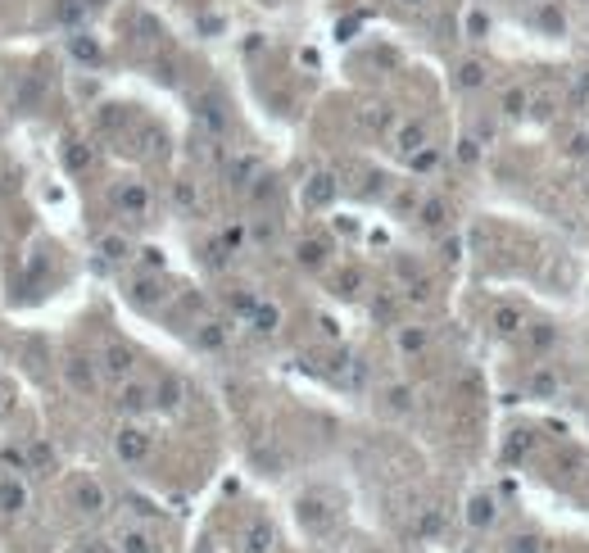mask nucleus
Masks as SVG:
<instances>
[{"label":"nucleus","mask_w":589,"mask_h":553,"mask_svg":"<svg viewBox=\"0 0 589 553\" xmlns=\"http://www.w3.org/2000/svg\"><path fill=\"white\" fill-rule=\"evenodd\" d=\"M113 449H118L123 463H141V458L150 454V435L141 431V426H123L118 440H113Z\"/></svg>","instance_id":"1"},{"label":"nucleus","mask_w":589,"mask_h":553,"mask_svg":"<svg viewBox=\"0 0 589 553\" xmlns=\"http://www.w3.org/2000/svg\"><path fill=\"white\" fill-rule=\"evenodd\" d=\"M526 390H530V399H557L562 395V377H557L553 368H530V377H526Z\"/></svg>","instance_id":"2"},{"label":"nucleus","mask_w":589,"mask_h":553,"mask_svg":"<svg viewBox=\"0 0 589 553\" xmlns=\"http://www.w3.org/2000/svg\"><path fill=\"white\" fill-rule=\"evenodd\" d=\"M494 512H499L494 494H471V503H467V522H471L476 531H490V526H494Z\"/></svg>","instance_id":"3"},{"label":"nucleus","mask_w":589,"mask_h":553,"mask_svg":"<svg viewBox=\"0 0 589 553\" xmlns=\"http://www.w3.org/2000/svg\"><path fill=\"white\" fill-rule=\"evenodd\" d=\"M331 200H335V177L331 173H317L313 182L304 186V204L308 209H322V204H331Z\"/></svg>","instance_id":"4"},{"label":"nucleus","mask_w":589,"mask_h":553,"mask_svg":"<svg viewBox=\"0 0 589 553\" xmlns=\"http://www.w3.org/2000/svg\"><path fill=\"white\" fill-rule=\"evenodd\" d=\"M521 327H526V313H521L517 304H499L494 309V331L499 336H517Z\"/></svg>","instance_id":"5"},{"label":"nucleus","mask_w":589,"mask_h":553,"mask_svg":"<svg viewBox=\"0 0 589 553\" xmlns=\"http://www.w3.org/2000/svg\"><path fill=\"white\" fill-rule=\"evenodd\" d=\"M113 200H118V209H127V214H146V186H137V182H123L118 190H113Z\"/></svg>","instance_id":"6"},{"label":"nucleus","mask_w":589,"mask_h":553,"mask_svg":"<svg viewBox=\"0 0 589 553\" xmlns=\"http://www.w3.org/2000/svg\"><path fill=\"white\" fill-rule=\"evenodd\" d=\"M118 408H123V413H146V408H150V390L137 386V381H132V386H123V390H118Z\"/></svg>","instance_id":"7"},{"label":"nucleus","mask_w":589,"mask_h":553,"mask_svg":"<svg viewBox=\"0 0 589 553\" xmlns=\"http://www.w3.org/2000/svg\"><path fill=\"white\" fill-rule=\"evenodd\" d=\"M458 87H462V91L485 87V64H480V59H462V64H458Z\"/></svg>","instance_id":"8"},{"label":"nucleus","mask_w":589,"mask_h":553,"mask_svg":"<svg viewBox=\"0 0 589 553\" xmlns=\"http://www.w3.org/2000/svg\"><path fill=\"white\" fill-rule=\"evenodd\" d=\"M104 372H109V377H127V372H132V354L123 345H109V349H104Z\"/></svg>","instance_id":"9"},{"label":"nucleus","mask_w":589,"mask_h":553,"mask_svg":"<svg viewBox=\"0 0 589 553\" xmlns=\"http://www.w3.org/2000/svg\"><path fill=\"white\" fill-rule=\"evenodd\" d=\"M399 150H403V155H417V150H427V127H422V122H408V127L399 132Z\"/></svg>","instance_id":"10"},{"label":"nucleus","mask_w":589,"mask_h":553,"mask_svg":"<svg viewBox=\"0 0 589 553\" xmlns=\"http://www.w3.org/2000/svg\"><path fill=\"white\" fill-rule=\"evenodd\" d=\"M227 177H231V186H249V177H258V159H231V168H227Z\"/></svg>","instance_id":"11"},{"label":"nucleus","mask_w":589,"mask_h":553,"mask_svg":"<svg viewBox=\"0 0 589 553\" xmlns=\"http://www.w3.org/2000/svg\"><path fill=\"white\" fill-rule=\"evenodd\" d=\"M77 503H82V512H100L104 508V490L95 481H82L77 485Z\"/></svg>","instance_id":"12"},{"label":"nucleus","mask_w":589,"mask_h":553,"mask_svg":"<svg viewBox=\"0 0 589 553\" xmlns=\"http://www.w3.org/2000/svg\"><path fill=\"white\" fill-rule=\"evenodd\" d=\"M417 218H422V227H444L449 223V204H444V200H427V204L417 209Z\"/></svg>","instance_id":"13"},{"label":"nucleus","mask_w":589,"mask_h":553,"mask_svg":"<svg viewBox=\"0 0 589 553\" xmlns=\"http://www.w3.org/2000/svg\"><path fill=\"white\" fill-rule=\"evenodd\" d=\"M526 109H530V91H526V87L504 91V113H508V118H521Z\"/></svg>","instance_id":"14"},{"label":"nucleus","mask_w":589,"mask_h":553,"mask_svg":"<svg viewBox=\"0 0 589 553\" xmlns=\"http://www.w3.org/2000/svg\"><path fill=\"white\" fill-rule=\"evenodd\" d=\"M69 381H73V390H95V372L86 358H73L69 363Z\"/></svg>","instance_id":"15"},{"label":"nucleus","mask_w":589,"mask_h":553,"mask_svg":"<svg viewBox=\"0 0 589 553\" xmlns=\"http://www.w3.org/2000/svg\"><path fill=\"white\" fill-rule=\"evenodd\" d=\"M467 36L471 41H485L490 36V14L485 9H467Z\"/></svg>","instance_id":"16"},{"label":"nucleus","mask_w":589,"mask_h":553,"mask_svg":"<svg viewBox=\"0 0 589 553\" xmlns=\"http://www.w3.org/2000/svg\"><path fill=\"white\" fill-rule=\"evenodd\" d=\"M100 254H104L109 263H118V259H127V254H132V245L123 241V236H104V241H100Z\"/></svg>","instance_id":"17"},{"label":"nucleus","mask_w":589,"mask_h":553,"mask_svg":"<svg viewBox=\"0 0 589 553\" xmlns=\"http://www.w3.org/2000/svg\"><path fill=\"white\" fill-rule=\"evenodd\" d=\"M299 263H304V268H322V263H326V245L304 241V245H299Z\"/></svg>","instance_id":"18"},{"label":"nucleus","mask_w":589,"mask_h":553,"mask_svg":"<svg viewBox=\"0 0 589 553\" xmlns=\"http://www.w3.org/2000/svg\"><path fill=\"white\" fill-rule=\"evenodd\" d=\"M399 349H403V354H417V349H427V331H422V327H403V331H399Z\"/></svg>","instance_id":"19"},{"label":"nucleus","mask_w":589,"mask_h":553,"mask_svg":"<svg viewBox=\"0 0 589 553\" xmlns=\"http://www.w3.org/2000/svg\"><path fill=\"white\" fill-rule=\"evenodd\" d=\"M535 23H539V27H548V32H562V9H557L553 0H548V5H539Z\"/></svg>","instance_id":"20"},{"label":"nucleus","mask_w":589,"mask_h":553,"mask_svg":"<svg viewBox=\"0 0 589 553\" xmlns=\"http://www.w3.org/2000/svg\"><path fill=\"white\" fill-rule=\"evenodd\" d=\"M245 553H268V526H263V522H249V536H245Z\"/></svg>","instance_id":"21"},{"label":"nucleus","mask_w":589,"mask_h":553,"mask_svg":"<svg viewBox=\"0 0 589 553\" xmlns=\"http://www.w3.org/2000/svg\"><path fill=\"white\" fill-rule=\"evenodd\" d=\"M0 508H5V512H18V508H23V490H18L14 481L0 485Z\"/></svg>","instance_id":"22"},{"label":"nucleus","mask_w":589,"mask_h":553,"mask_svg":"<svg viewBox=\"0 0 589 553\" xmlns=\"http://www.w3.org/2000/svg\"><path fill=\"white\" fill-rule=\"evenodd\" d=\"M277 322H282V313H277L272 304H258V309H254V327H258V331H272Z\"/></svg>","instance_id":"23"},{"label":"nucleus","mask_w":589,"mask_h":553,"mask_svg":"<svg viewBox=\"0 0 589 553\" xmlns=\"http://www.w3.org/2000/svg\"><path fill=\"white\" fill-rule=\"evenodd\" d=\"M73 55H77V59L100 64V46H95V41H86V36H73Z\"/></svg>","instance_id":"24"},{"label":"nucleus","mask_w":589,"mask_h":553,"mask_svg":"<svg viewBox=\"0 0 589 553\" xmlns=\"http://www.w3.org/2000/svg\"><path fill=\"white\" fill-rule=\"evenodd\" d=\"M385 399H390V408H394V413H408V408H413V390H408V386H394Z\"/></svg>","instance_id":"25"},{"label":"nucleus","mask_w":589,"mask_h":553,"mask_svg":"<svg viewBox=\"0 0 589 553\" xmlns=\"http://www.w3.org/2000/svg\"><path fill=\"white\" fill-rule=\"evenodd\" d=\"M508 553H544V545H539L535 536H513L508 540Z\"/></svg>","instance_id":"26"},{"label":"nucleus","mask_w":589,"mask_h":553,"mask_svg":"<svg viewBox=\"0 0 589 553\" xmlns=\"http://www.w3.org/2000/svg\"><path fill=\"white\" fill-rule=\"evenodd\" d=\"M200 118H205L214 132L222 127V122H227V118H222V109H218V100H200Z\"/></svg>","instance_id":"27"},{"label":"nucleus","mask_w":589,"mask_h":553,"mask_svg":"<svg viewBox=\"0 0 589 553\" xmlns=\"http://www.w3.org/2000/svg\"><path fill=\"white\" fill-rule=\"evenodd\" d=\"M123 553H150V540L141 536V531H127V536H123Z\"/></svg>","instance_id":"28"},{"label":"nucleus","mask_w":589,"mask_h":553,"mask_svg":"<svg viewBox=\"0 0 589 553\" xmlns=\"http://www.w3.org/2000/svg\"><path fill=\"white\" fill-rule=\"evenodd\" d=\"M553 340H557L553 327H530V345H535V349H548Z\"/></svg>","instance_id":"29"},{"label":"nucleus","mask_w":589,"mask_h":553,"mask_svg":"<svg viewBox=\"0 0 589 553\" xmlns=\"http://www.w3.org/2000/svg\"><path fill=\"white\" fill-rule=\"evenodd\" d=\"M571 100L576 104H589V69L576 73V87H571Z\"/></svg>","instance_id":"30"},{"label":"nucleus","mask_w":589,"mask_h":553,"mask_svg":"<svg viewBox=\"0 0 589 553\" xmlns=\"http://www.w3.org/2000/svg\"><path fill=\"white\" fill-rule=\"evenodd\" d=\"M159 395H163L159 404H163V408H172V404H177V399H181V386H177V381L168 377V381H163V386H159Z\"/></svg>","instance_id":"31"},{"label":"nucleus","mask_w":589,"mask_h":553,"mask_svg":"<svg viewBox=\"0 0 589 553\" xmlns=\"http://www.w3.org/2000/svg\"><path fill=\"white\" fill-rule=\"evenodd\" d=\"M200 345H205V349H218V345H222V331H218V322H205V331H200Z\"/></svg>","instance_id":"32"},{"label":"nucleus","mask_w":589,"mask_h":553,"mask_svg":"<svg viewBox=\"0 0 589 553\" xmlns=\"http://www.w3.org/2000/svg\"><path fill=\"white\" fill-rule=\"evenodd\" d=\"M86 164H91V150H82V146H69V168H73V173H82Z\"/></svg>","instance_id":"33"},{"label":"nucleus","mask_w":589,"mask_h":553,"mask_svg":"<svg viewBox=\"0 0 589 553\" xmlns=\"http://www.w3.org/2000/svg\"><path fill=\"white\" fill-rule=\"evenodd\" d=\"M154 295H159V290H154V281H150V276H141V281H137V300L141 304H154Z\"/></svg>","instance_id":"34"},{"label":"nucleus","mask_w":589,"mask_h":553,"mask_svg":"<svg viewBox=\"0 0 589 553\" xmlns=\"http://www.w3.org/2000/svg\"><path fill=\"white\" fill-rule=\"evenodd\" d=\"M567 155H571V159H585V155H589V136H585V132H581V136H571Z\"/></svg>","instance_id":"35"},{"label":"nucleus","mask_w":589,"mask_h":553,"mask_svg":"<svg viewBox=\"0 0 589 553\" xmlns=\"http://www.w3.org/2000/svg\"><path fill=\"white\" fill-rule=\"evenodd\" d=\"M177 204H181V209L195 204V190H190V182H177Z\"/></svg>","instance_id":"36"},{"label":"nucleus","mask_w":589,"mask_h":553,"mask_svg":"<svg viewBox=\"0 0 589 553\" xmlns=\"http://www.w3.org/2000/svg\"><path fill=\"white\" fill-rule=\"evenodd\" d=\"M458 159H462V164H476V159H480V150H476V141H462V150H458Z\"/></svg>","instance_id":"37"},{"label":"nucleus","mask_w":589,"mask_h":553,"mask_svg":"<svg viewBox=\"0 0 589 553\" xmlns=\"http://www.w3.org/2000/svg\"><path fill=\"white\" fill-rule=\"evenodd\" d=\"M354 286H359V272H345L340 276V295H354Z\"/></svg>","instance_id":"38"},{"label":"nucleus","mask_w":589,"mask_h":553,"mask_svg":"<svg viewBox=\"0 0 589 553\" xmlns=\"http://www.w3.org/2000/svg\"><path fill=\"white\" fill-rule=\"evenodd\" d=\"M585 190H589V168H585Z\"/></svg>","instance_id":"39"},{"label":"nucleus","mask_w":589,"mask_h":553,"mask_svg":"<svg viewBox=\"0 0 589 553\" xmlns=\"http://www.w3.org/2000/svg\"><path fill=\"white\" fill-rule=\"evenodd\" d=\"M0 408H5V390H0Z\"/></svg>","instance_id":"40"},{"label":"nucleus","mask_w":589,"mask_h":553,"mask_svg":"<svg viewBox=\"0 0 589 553\" xmlns=\"http://www.w3.org/2000/svg\"><path fill=\"white\" fill-rule=\"evenodd\" d=\"M403 5H417V0H403Z\"/></svg>","instance_id":"41"}]
</instances>
